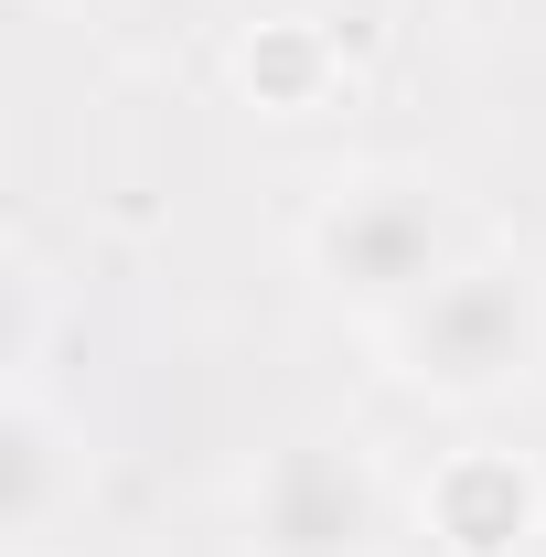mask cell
I'll use <instances>...</instances> for the list:
<instances>
[{"label": "cell", "mask_w": 546, "mask_h": 557, "mask_svg": "<svg viewBox=\"0 0 546 557\" xmlns=\"http://www.w3.org/2000/svg\"><path fill=\"white\" fill-rule=\"evenodd\" d=\"M236 86H247V108H269V119H311V108H333L343 86H353V65H343L333 22L278 11V22H258V33L236 44Z\"/></svg>", "instance_id": "cell-6"}, {"label": "cell", "mask_w": 546, "mask_h": 557, "mask_svg": "<svg viewBox=\"0 0 546 557\" xmlns=\"http://www.w3.org/2000/svg\"><path fill=\"white\" fill-rule=\"evenodd\" d=\"M386 364L418 397H450V408L536 386L546 375V278L525 258H461L439 289H418L386 322Z\"/></svg>", "instance_id": "cell-1"}, {"label": "cell", "mask_w": 546, "mask_h": 557, "mask_svg": "<svg viewBox=\"0 0 546 557\" xmlns=\"http://www.w3.org/2000/svg\"><path fill=\"white\" fill-rule=\"evenodd\" d=\"M247 536H258V557H375L386 483L353 440H278L247 493Z\"/></svg>", "instance_id": "cell-3"}, {"label": "cell", "mask_w": 546, "mask_h": 557, "mask_svg": "<svg viewBox=\"0 0 546 557\" xmlns=\"http://www.w3.org/2000/svg\"><path fill=\"white\" fill-rule=\"evenodd\" d=\"M418 515H429V547L439 557H525L536 525H546V483H536L525 450L472 440V450H450V461L429 472Z\"/></svg>", "instance_id": "cell-4"}, {"label": "cell", "mask_w": 546, "mask_h": 557, "mask_svg": "<svg viewBox=\"0 0 546 557\" xmlns=\"http://www.w3.org/2000/svg\"><path fill=\"white\" fill-rule=\"evenodd\" d=\"M300 247H311V278L333 300L397 322L418 289H439V278L461 269V214H450V194L429 172H353V183L322 194V214H311Z\"/></svg>", "instance_id": "cell-2"}, {"label": "cell", "mask_w": 546, "mask_h": 557, "mask_svg": "<svg viewBox=\"0 0 546 557\" xmlns=\"http://www.w3.org/2000/svg\"><path fill=\"white\" fill-rule=\"evenodd\" d=\"M75 493H86V461H75L65 418L44 408L33 386H11V408H0V536L11 547H44L65 525Z\"/></svg>", "instance_id": "cell-5"}]
</instances>
